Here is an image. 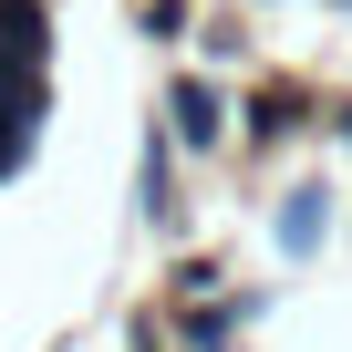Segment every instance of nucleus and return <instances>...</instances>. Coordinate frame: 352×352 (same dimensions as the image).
Instances as JSON below:
<instances>
[{
    "mask_svg": "<svg viewBox=\"0 0 352 352\" xmlns=\"http://www.w3.org/2000/svg\"><path fill=\"white\" fill-rule=\"evenodd\" d=\"M0 52H11L21 73L42 63V0H0Z\"/></svg>",
    "mask_w": 352,
    "mask_h": 352,
    "instance_id": "f257e3e1",
    "label": "nucleus"
},
{
    "mask_svg": "<svg viewBox=\"0 0 352 352\" xmlns=\"http://www.w3.org/2000/svg\"><path fill=\"white\" fill-rule=\"evenodd\" d=\"M176 135H187V145L218 135V94H208V83H176Z\"/></svg>",
    "mask_w": 352,
    "mask_h": 352,
    "instance_id": "f03ea898",
    "label": "nucleus"
},
{
    "mask_svg": "<svg viewBox=\"0 0 352 352\" xmlns=\"http://www.w3.org/2000/svg\"><path fill=\"white\" fill-rule=\"evenodd\" d=\"M342 124H352V114H342Z\"/></svg>",
    "mask_w": 352,
    "mask_h": 352,
    "instance_id": "7ed1b4c3",
    "label": "nucleus"
}]
</instances>
